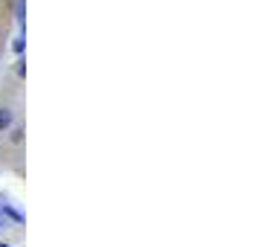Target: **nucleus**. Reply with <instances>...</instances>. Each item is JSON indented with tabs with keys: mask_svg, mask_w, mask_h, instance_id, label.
Listing matches in <instances>:
<instances>
[{
	"mask_svg": "<svg viewBox=\"0 0 259 247\" xmlns=\"http://www.w3.org/2000/svg\"><path fill=\"white\" fill-rule=\"evenodd\" d=\"M12 122H15V111L12 108H6V105H0V134L12 128Z\"/></svg>",
	"mask_w": 259,
	"mask_h": 247,
	"instance_id": "obj_1",
	"label": "nucleus"
},
{
	"mask_svg": "<svg viewBox=\"0 0 259 247\" xmlns=\"http://www.w3.org/2000/svg\"><path fill=\"white\" fill-rule=\"evenodd\" d=\"M24 134H26L24 128H12V134H9V140H12L15 145H18V142H24Z\"/></svg>",
	"mask_w": 259,
	"mask_h": 247,
	"instance_id": "obj_2",
	"label": "nucleus"
},
{
	"mask_svg": "<svg viewBox=\"0 0 259 247\" xmlns=\"http://www.w3.org/2000/svg\"><path fill=\"white\" fill-rule=\"evenodd\" d=\"M24 15H26V3L18 0V21H21V24H24Z\"/></svg>",
	"mask_w": 259,
	"mask_h": 247,
	"instance_id": "obj_3",
	"label": "nucleus"
},
{
	"mask_svg": "<svg viewBox=\"0 0 259 247\" xmlns=\"http://www.w3.org/2000/svg\"><path fill=\"white\" fill-rule=\"evenodd\" d=\"M6 215H9V218H15V221H24V218H21V212H15V210H9V207H6Z\"/></svg>",
	"mask_w": 259,
	"mask_h": 247,
	"instance_id": "obj_4",
	"label": "nucleus"
},
{
	"mask_svg": "<svg viewBox=\"0 0 259 247\" xmlns=\"http://www.w3.org/2000/svg\"><path fill=\"white\" fill-rule=\"evenodd\" d=\"M18 76H26V61H18Z\"/></svg>",
	"mask_w": 259,
	"mask_h": 247,
	"instance_id": "obj_5",
	"label": "nucleus"
},
{
	"mask_svg": "<svg viewBox=\"0 0 259 247\" xmlns=\"http://www.w3.org/2000/svg\"><path fill=\"white\" fill-rule=\"evenodd\" d=\"M0 247H9V244H0Z\"/></svg>",
	"mask_w": 259,
	"mask_h": 247,
	"instance_id": "obj_6",
	"label": "nucleus"
}]
</instances>
